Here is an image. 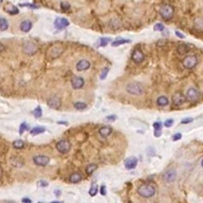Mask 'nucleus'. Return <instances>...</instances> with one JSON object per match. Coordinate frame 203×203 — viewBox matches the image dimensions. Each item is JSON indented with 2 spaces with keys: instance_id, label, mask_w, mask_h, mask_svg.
Wrapping results in <instances>:
<instances>
[{
  "instance_id": "obj_36",
  "label": "nucleus",
  "mask_w": 203,
  "mask_h": 203,
  "mask_svg": "<svg viewBox=\"0 0 203 203\" xmlns=\"http://www.w3.org/2000/svg\"><path fill=\"white\" fill-rule=\"evenodd\" d=\"M108 72H109V68H108V67H106V68H104V69L102 70L101 75H100V79H101L102 80L105 79L106 78V76H107V75H108Z\"/></svg>"
},
{
  "instance_id": "obj_50",
  "label": "nucleus",
  "mask_w": 203,
  "mask_h": 203,
  "mask_svg": "<svg viewBox=\"0 0 203 203\" xmlns=\"http://www.w3.org/2000/svg\"><path fill=\"white\" fill-rule=\"evenodd\" d=\"M2 176H3V168L0 166V179L2 178Z\"/></svg>"
},
{
  "instance_id": "obj_18",
  "label": "nucleus",
  "mask_w": 203,
  "mask_h": 203,
  "mask_svg": "<svg viewBox=\"0 0 203 203\" xmlns=\"http://www.w3.org/2000/svg\"><path fill=\"white\" fill-rule=\"evenodd\" d=\"M4 11H7V13L11 15H16L19 13V10L17 7H15L14 5L11 3H7L5 7H4Z\"/></svg>"
},
{
  "instance_id": "obj_29",
  "label": "nucleus",
  "mask_w": 203,
  "mask_h": 203,
  "mask_svg": "<svg viewBox=\"0 0 203 203\" xmlns=\"http://www.w3.org/2000/svg\"><path fill=\"white\" fill-rule=\"evenodd\" d=\"M45 131V129L42 126H36L34 127L33 129H32L31 131H30V133L33 134V135H37V134H40V133H44Z\"/></svg>"
},
{
  "instance_id": "obj_10",
  "label": "nucleus",
  "mask_w": 203,
  "mask_h": 203,
  "mask_svg": "<svg viewBox=\"0 0 203 203\" xmlns=\"http://www.w3.org/2000/svg\"><path fill=\"white\" fill-rule=\"evenodd\" d=\"M186 99L188 101L191 102H194L198 100L199 98V93L198 90H196L195 88L190 87L188 89V91H186Z\"/></svg>"
},
{
  "instance_id": "obj_4",
  "label": "nucleus",
  "mask_w": 203,
  "mask_h": 203,
  "mask_svg": "<svg viewBox=\"0 0 203 203\" xmlns=\"http://www.w3.org/2000/svg\"><path fill=\"white\" fill-rule=\"evenodd\" d=\"M126 91L133 95H141L144 93V87L139 82H133L126 86Z\"/></svg>"
},
{
  "instance_id": "obj_32",
  "label": "nucleus",
  "mask_w": 203,
  "mask_h": 203,
  "mask_svg": "<svg viewBox=\"0 0 203 203\" xmlns=\"http://www.w3.org/2000/svg\"><path fill=\"white\" fill-rule=\"evenodd\" d=\"M74 107L78 110H85L87 107V105L84 102H77L74 104Z\"/></svg>"
},
{
  "instance_id": "obj_2",
  "label": "nucleus",
  "mask_w": 203,
  "mask_h": 203,
  "mask_svg": "<svg viewBox=\"0 0 203 203\" xmlns=\"http://www.w3.org/2000/svg\"><path fill=\"white\" fill-rule=\"evenodd\" d=\"M63 50H64L63 47L61 45H59V44L53 45L50 46L49 49L47 50L46 56L50 60H54L61 56V54L63 53Z\"/></svg>"
},
{
  "instance_id": "obj_15",
  "label": "nucleus",
  "mask_w": 203,
  "mask_h": 203,
  "mask_svg": "<svg viewBox=\"0 0 203 203\" xmlns=\"http://www.w3.org/2000/svg\"><path fill=\"white\" fill-rule=\"evenodd\" d=\"M71 83L74 89H81L84 85V79L80 76H73L71 79Z\"/></svg>"
},
{
  "instance_id": "obj_49",
  "label": "nucleus",
  "mask_w": 203,
  "mask_h": 203,
  "mask_svg": "<svg viewBox=\"0 0 203 203\" xmlns=\"http://www.w3.org/2000/svg\"><path fill=\"white\" fill-rule=\"evenodd\" d=\"M22 202H27V203H31L32 201L29 198H23L22 199Z\"/></svg>"
},
{
  "instance_id": "obj_40",
  "label": "nucleus",
  "mask_w": 203,
  "mask_h": 203,
  "mask_svg": "<svg viewBox=\"0 0 203 203\" xmlns=\"http://www.w3.org/2000/svg\"><path fill=\"white\" fill-rule=\"evenodd\" d=\"M21 7H27L29 8H32V9H37L38 7L36 6V5H33V4H30V3H24V4H20Z\"/></svg>"
},
{
  "instance_id": "obj_23",
  "label": "nucleus",
  "mask_w": 203,
  "mask_h": 203,
  "mask_svg": "<svg viewBox=\"0 0 203 203\" xmlns=\"http://www.w3.org/2000/svg\"><path fill=\"white\" fill-rule=\"evenodd\" d=\"M10 162H11V164L13 167H15V168H21L23 166V164H24L23 160L18 157H12Z\"/></svg>"
},
{
  "instance_id": "obj_38",
  "label": "nucleus",
  "mask_w": 203,
  "mask_h": 203,
  "mask_svg": "<svg viewBox=\"0 0 203 203\" xmlns=\"http://www.w3.org/2000/svg\"><path fill=\"white\" fill-rule=\"evenodd\" d=\"M110 41V39L108 38V37H102V38H100V45H101V46L107 45V44Z\"/></svg>"
},
{
  "instance_id": "obj_11",
  "label": "nucleus",
  "mask_w": 203,
  "mask_h": 203,
  "mask_svg": "<svg viewBox=\"0 0 203 203\" xmlns=\"http://www.w3.org/2000/svg\"><path fill=\"white\" fill-rule=\"evenodd\" d=\"M48 106L50 108L57 110L61 106V99L56 95H53L48 99Z\"/></svg>"
},
{
  "instance_id": "obj_51",
  "label": "nucleus",
  "mask_w": 203,
  "mask_h": 203,
  "mask_svg": "<svg viewBox=\"0 0 203 203\" xmlns=\"http://www.w3.org/2000/svg\"><path fill=\"white\" fill-rule=\"evenodd\" d=\"M201 165H202V167L203 168V159H202V162H201Z\"/></svg>"
},
{
  "instance_id": "obj_26",
  "label": "nucleus",
  "mask_w": 203,
  "mask_h": 203,
  "mask_svg": "<svg viewBox=\"0 0 203 203\" xmlns=\"http://www.w3.org/2000/svg\"><path fill=\"white\" fill-rule=\"evenodd\" d=\"M194 28L199 30V31H202L203 30V19L202 18H197L195 19V21L194 22Z\"/></svg>"
},
{
  "instance_id": "obj_13",
  "label": "nucleus",
  "mask_w": 203,
  "mask_h": 203,
  "mask_svg": "<svg viewBox=\"0 0 203 203\" xmlns=\"http://www.w3.org/2000/svg\"><path fill=\"white\" fill-rule=\"evenodd\" d=\"M70 24V22L67 18H56L54 21V26L57 29H63L67 27Z\"/></svg>"
},
{
  "instance_id": "obj_9",
  "label": "nucleus",
  "mask_w": 203,
  "mask_h": 203,
  "mask_svg": "<svg viewBox=\"0 0 203 203\" xmlns=\"http://www.w3.org/2000/svg\"><path fill=\"white\" fill-rule=\"evenodd\" d=\"M177 177V172L175 169H169L165 172L163 175V179L165 182L167 183H171L173 182L176 179Z\"/></svg>"
},
{
  "instance_id": "obj_30",
  "label": "nucleus",
  "mask_w": 203,
  "mask_h": 203,
  "mask_svg": "<svg viewBox=\"0 0 203 203\" xmlns=\"http://www.w3.org/2000/svg\"><path fill=\"white\" fill-rule=\"evenodd\" d=\"M130 40H126V39H123V38H119L118 40H116L114 41L112 43V46L114 47H116V46H119L121 45H124V44H126V43H130Z\"/></svg>"
},
{
  "instance_id": "obj_39",
  "label": "nucleus",
  "mask_w": 203,
  "mask_h": 203,
  "mask_svg": "<svg viewBox=\"0 0 203 203\" xmlns=\"http://www.w3.org/2000/svg\"><path fill=\"white\" fill-rule=\"evenodd\" d=\"M61 8H62V10H63V11H68V10H70L71 8V6L70 4L67 3H61Z\"/></svg>"
},
{
  "instance_id": "obj_1",
  "label": "nucleus",
  "mask_w": 203,
  "mask_h": 203,
  "mask_svg": "<svg viewBox=\"0 0 203 203\" xmlns=\"http://www.w3.org/2000/svg\"><path fill=\"white\" fill-rule=\"evenodd\" d=\"M137 193L140 196L145 198H149L154 196L156 194V189L154 186L151 184H143L138 187Z\"/></svg>"
},
{
  "instance_id": "obj_46",
  "label": "nucleus",
  "mask_w": 203,
  "mask_h": 203,
  "mask_svg": "<svg viewBox=\"0 0 203 203\" xmlns=\"http://www.w3.org/2000/svg\"><path fill=\"white\" fill-rule=\"evenodd\" d=\"M166 43H167V41L166 40H160V41H157V45L158 46H164L166 45Z\"/></svg>"
},
{
  "instance_id": "obj_6",
  "label": "nucleus",
  "mask_w": 203,
  "mask_h": 203,
  "mask_svg": "<svg viewBox=\"0 0 203 203\" xmlns=\"http://www.w3.org/2000/svg\"><path fill=\"white\" fill-rule=\"evenodd\" d=\"M182 63L186 69H193L198 64V58L195 56H186L182 60Z\"/></svg>"
},
{
  "instance_id": "obj_48",
  "label": "nucleus",
  "mask_w": 203,
  "mask_h": 203,
  "mask_svg": "<svg viewBox=\"0 0 203 203\" xmlns=\"http://www.w3.org/2000/svg\"><path fill=\"white\" fill-rule=\"evenodd\" d=\"M106 119L110 120V121H114V120L116 119V116H114V115L108 116V117H106Z\"/></svg>"
},
{
  "instance_id": "obj_27",
  "label": "nucleus",
  "mask_w": 203,
  "mask_h": 203,
  "mask_svg": "<svg viewBox=\"0 0 203 203\" xmlns=\"http://www.w3.org/2000/svg\"><path fill=\"white\" fill-rule=\"evenodd\" d=\"M153 127L155 129V136L156 137H160L161 134L162 124L160 122H155L153 125Z\"/></svg>"
},
{
  "instance_id": "obj_16",
  "label": "nucleus",
  "mask_w": 203,
  "mask_h": 203,
  "mask_svg": "<svg viewBox=\"0 0 203 203\" xmlns=\"http://www.w3.org/2000/svg\"><path fill=\"white\" fill-rule=\"evenodd\" d=\"M90 67H91V63L87 60H81L76 63V69L79 71L87 70L90 68Z\"/></svg>"
},
{
  "instance_id": "obj_21",
  "label": "nucleus",
  "mask_w": 203,
  "mask_h": 203,
  "mask_svg": "<svg viewBox=\"0 0 203 203\" xmlns=\"http://www.w3.org/2000/svg\"><path fill=\"white\" fill-rule=\"evenodd\" d=\"M112 128L110 126H102L98 132L102 137H107L112 133Z\"/></svg>"
},
{
  "instance_id": "obj_43",
  "label": "nucleus",
  "mask_w": 203,
  "mask_h": 203,
  "mask_svg": "<svg viewBox=\"0 0 203 203\" xmlns=\"http://www.w3.org/2000/svg\"><path fill=\"white\" fill-rule=\"evenodd\" d=\"M193 121H194L193 118H184V119H182L181 123H182V124H188V123L192 122Z\"/></svg>"
},
{
  "instance_id": "obj_37",
  "label": "nucleus",
  "mask_w": 203,
  "mask_h": 203,
  "mask_svg": "<svg viewBox=\"0 0 203 203\" xmlns=\"http://www.w3.org/2000/svg\"><path fill=\"white\" fill-rule=\"evenodd\" d=\"M164 25L163 24H161V23H157V24L155 25L154 26V29L155 30H156V31H164Z\"/></svg>"
},
{
  "instance_id": "obj_25",
  "label": "nucleus",
  "mask_w": 203,
  "mask_h": 203,
  "mask_svg": "<svg viewBox=\"0 0 203 203\" xmlns=\"http://www.w3.org/2000/svg\"><path fill=\"white\" fill-rule=\"evenodd\" d=\"M8 27H9V23L7 19L0 16V31H6L7 30Z\"/></svg>"
},
{
  "instance_id": "obj_24",
  "label": "nucleus",
  "mask_w": 203,
  "mask_h": 203,
  "mask_svg": "<svg viewBox=\"0 0 203 203\" xmlns=\"http://www.w3.org/2000/svg\"><path fill=\"white\" fill-rule=\"evenodd\" d=\"M156 103L159 106H166L169 104V100L166 96H160L156 100Z\"/></svg>"
},
{
  "instance_id": "obj_19",
  "label": "nucleus",
  "mask_w": 203,
  "mask_h": 203,
  "mask_svg": "<svg viewBox=\"0 0 203 203\" xmlns=\"http://www.w3.org/2000/svg\"><path fill=\"white\" fill-rule=\"evenodd\" d=\"M32 27H33V24L29 20L22 21L20 24V29H21V31L24 32V33H28L30 31Z\"/></svg>"
},
{
  "instance_id": "obj_52",
  "label": "nucleus",
  "mask_w": 203,
  "mask_h": 203,
  "mask_svg": "<svg viewBox=\"0 0 203 203\" xmlns=\"http://www.w3.org/2000/svg\"><path fill=\"white\" fill-rule=\"evenodd\" d=\"M3 0H0V4L3 3Z\"/></svg>"
},
{
  "instance_id": "obj_5",
  "label": "nucleus",
  "mask_w": 203,
  "mask_h": 203,
  "mask_svg": "<svg viewBox=\"0 0 203 203\" xmlns=\"http://www.w3.org/2000/svg\"><path fill=\"white\" fill-rule=\"evenodd\" d=\"M22 51L25 54L28 55V56H33L38 51V47L37 46L36 44L33 43L31 41H26L24 43L23 47H22Z\"/></svg>"
},
{
  "instance_id": "obj_42",
  "label": "nucleus",
  "mask_w": 203,
  "mask_h": 203,
  "mask_svg": "<svg viewBox=\"0 0 203 203\" xmlns=\"http://www.w3.org/2000/svg\"><path fill=\"white\" fill-rule=\"evenodd\" d=\"M182 138V134L181 133H176V134H175L174 136H173V140L174 141H177V140H180Z\"/></svg>"
},
{
  "instance_id": "obj_7",
  "label": "nucleus",
  "mask_w": 203,
  "mask_h": 203,
  "mask_svg": "<svg viewBox=\"0 0 203 203\" xmlns=\"http://www.w3.org/2000/svg\"><path fill=\"white\" fill-rule=\"evenodd\" d=\"M71 144L67 140H61L56 144V149L62 154L67 153L71 150Z\"/></svg>"
},
{
  "instance_id": "obj_44",
  "label": "nucleus",
  "mask_w": 203,
  "mask_h": 203,
  "mask_svg": "<svg viewBox=\"0 0 203 203\" xmlns=\"http://www.w3.org/2000/svg\"><path fill=\"white\" fill-rule=\"evenodd\" d=\"M37 184H38V186H42V187H44V186H47L49 185V183L46 182V181H44V180H41V181H39V182H37Z\"/></svg>"
},
{
  "instance_id": "obj_28",
  "label": "nucleus",
  "mask_w": 203,
  "mask_h": 203,
  "mask_svg": "<svg viewBox=\"0 0 203 203\" xmlns=\"http://www.w3.org/2000/svg\"><path fill=\"white\" fill-rule=\"evenodd\" d=\"M97 168H98L97 165L95 164H91L87 165V167L86 168V172L88 175H91L96 171Z\"/></svg>"
},
{
  "instance_id": "obj_47",
  "label": "nucleus",
  "mask_w": 203,
  "mask_h": 203,
  "mask_svg": "<svg viewBox=\"0 0 203 203\" xmlns=\"http://www.w3.org/2000/svg\"><path fill=\"white\" fill-rule=\"evenodd\" d=\"M175 34H176V36H177V37H179V38H185V35H183L182 33H179V31L175 32Z\"/></svg>"
},
{
  "instance_id": "obj_22",
  "label": "nucleus",
  "mask_w": 203,
  "mask_h": 203,
  "mask_svg": "<svg viewBox=\"0 0 203 203\" xmlns=\"http://www.w3.org/2000/svg\"><path fill=\"white\" fill-rule=\"evenodd\" d=\"M82 179H83V177H82V175H81L80 173L75 172V173H72V174L70 175L69 181H70V182H71V183H78V182H80Z\"/></svg>"
},
{
  "instance_id": "obj_14",
  "label": "nucleus",
  "mask_w": 203,
  "mask_h": 203,
  "mask_svg": "<svg viewBox=\"0 0 203 203\" xmlns=\"http://www.w3.org/2000/svg\"><path fill=\"white\" fill-rule=\"evenodd\" d=\"M132 60L134 63H140L144 60V54L140 49H136L132 53Z\"/></svg>"
},
{
  "instance_id": "obj_35",
  "label": "nucleus",
  "mask_w": 203,
  "mask_h": 203,
  "mask_svg": "<svg viewBox=\"0 0 203 203\" xmlns=\"http://www.w3.org/2000/svg\"><path fill=\"white\" fill-rule=\"evenodd\" d=\"M29 130L28 125H27L25 122L21 123V125H20V127H19V133H20V135H22L25 131H26V130Z\"/></svg>"
},
{
  "instance_id": "obj_45",
  "label": "nucleus",
  "mask_w": 203,
  "mask_h": 203,
  "mask_svg": "<svg viewBox=\"0 0 203 203\" xmlns=\"http://www.w3.org/2000/svg\"><path fill=\"white\" fill-rule=\"evenodd\" d=\"M100 193L102 195H106V187L105 186H102L101 189H100Z\"/></svg>"
},
{
  "instance_id": "obj_31",
  "label": "nucleus",
  "mask_w": 203,
  "mask_h": 203,
  "mask_svg": "<svg viewBox=\"0 0 203 203\" xmlns=\"http://www.w3.org/2000/svg\"><path fill=\"white\" fill-rule=\"evenodd\" d=\"M13 146L16 149H21L25 146V143L21 140H16L13 142Z\"/></svg>"
},
{
  "instance_id": "obj_3",
  "label": "nucleus",
  "mask_w": 203,
  "mask_h": 203,
  "mask_svg": "<svg viewBox=\"0 0 203 203\" xmlns=\"http://www.w3.org/2000/svg\"><path fill=\"white\" fill-rule=\"evenodd\" d=\"M160 14L163 19L165 21H170L174 17L175 14V9L171 4H164L160 10Z\"/></svg>"
},
{
  "instance_id": "obj_20",
  "label": "nucleus",
  "mask_w": 203,
  "mask_h": 203,
  "mask_svg": "<svg viewBox=\"0 0 203 203\" xmlns=\"http://www.w3.org/2000/svg\"><path fill=\"white\" fill-rule=\"evenodd\" d=\"M190 51V46L185 43L179 44L177 46V52L180 55H185Z\"/></svg>"
},
{
  "instance_id": "obj_17",
  "label": "nucleus",
  "mask_w": 203,
  "mask_h": 203,
  "mask_svg": "<svg viewBox=\"0 0 203 203\" xmlns=\"http://www.w3.org/2000/svg\"><path fill=\"white\" fill-rule=\"evenodd\" d=\"M125 167L129 170L133 169L137 167V160L136 157H130L127 158L126 160H125Z\"/></svg>"
},
{
  "instance_id": "obj_34",
  "label": "nucleus",
  "mask_w": 203,
  "mask_h": 203,
  "mask_svg": "<svg viewBox=\"0 0 203 203\" xmlns=\"http://www.w3.org/2000/svg\"><path fill=\"white\" fill-rule=\"evenodd\" d=\"M33 115H34V117L35 118H41L42 116V110L41 108V106H38L37 108L33 111Z\"/></svg>"
},
{
  "instance_id": "obj_12",
  "label": "nucleus",
  "mask_w": 203,
  "mask_h": 203,
  "mask_svg": "<svg viewBox=\"0 0 203 203\" xmlns=\"http://www.w3.org/2000/svg\"><path fill=\"white\" fill-rule=\"evenodd\" d=\"M186 101V96L182 95V93L181 92H176L175 93V95L172 96V102L173 104L175 106H182V104H184Z\"/></svg>"
},
{
  "instance_id": "obj_8",
  "label": "nucleus",
  "mask_w": 203,
  "mask_h": 203,
  "mask_svg": "<svg viewBox=\"0 0 203 203\" xmlns=\"http://www.w3.org/2000/svg\"><path fill=\"white\" fill-rule=\"evenodd\" d=\"M33 160L34 162V164L37 166H41V167H45L49 164L50 162V158L46 156H43V155H39V156H36L33 157Z\"/></svg>"
},
{
  "instance_id": "obj_33",
  "label": "nucleus",
  "mask_w": 203,
  "mask_h": 203,
  "mask_svg": "<svg viewBox=\"0 0 203 203\" xmlns=\"http://www.w3.org/2000/svg\"><path fill=\"white\" fill-rule=\"evenodd\" d=\"M97 193H98V186H97V184H93L91 186L90 190H89V194L93 197L95 196L97 194Z\"/></svg>"
},
{
  "instance_id": "obj_41",
  "label": "nucleus",
  "mask_w": 203,
  "mask_h": 203,
  "mask_svg": "<svg viewBox=\"0 0 203 203\" xmlns=\"http://www.w3.org/2000/svg\"><path fill=\"white\" fill-rule=\"evenodd\" d=\"M173 123H174V120L173 119H168L167 120L166 122H164V126H166V127H168V128H169V127H171V126L173 125Z\"/></svg>"
}]
</instances>
